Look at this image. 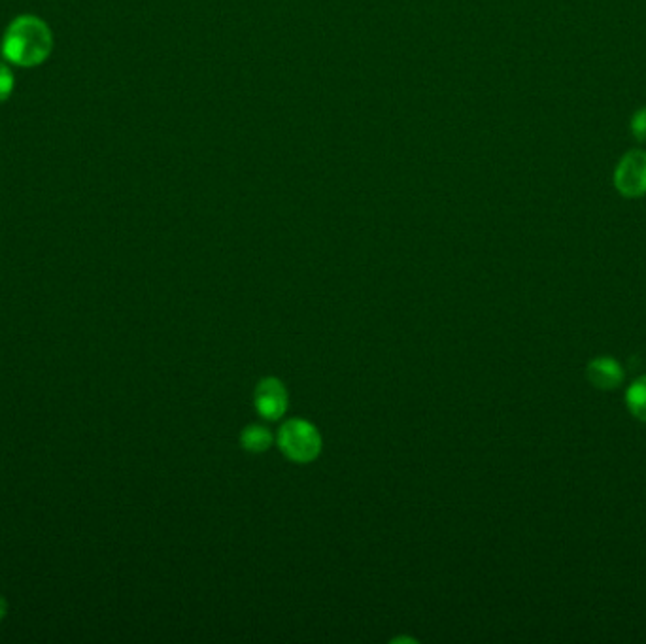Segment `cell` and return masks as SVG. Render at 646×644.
<instances>
[{"mask_svg":"<svg viewBox=\"0 0 646 644\" xmlns=\"http://www.w3.org/2000/svg\"><path fill=\"white\" fill-rule=\"evenodd\" d=\"M53 50L50 25L36 16H19L2 36V57L16 67L42 65Z\"/></svg>","mask_w":646,"mask_h":644,"instance_id":"cell-1","label":"cell"},{"mask_svg":"<svg viewBox=\"0 0 646 644\" xmlns=\"http://www.w3.org/2000/svg\"><path fill=\"white\" fill-rule=\"evenodd\" d=\"M276 441L282 454L295 463L314 461L322 452L320 431L316 429V425L301 418H293L282 424Z\"/></svg>","mask_w":646,"mask_h":644,"instance_id":"cell-2","label":"cell"},{"mask_svg":"<svg viewBox=\"0 0 646 644\" xmlns=\"http://www.w3.org/2000/svg\"><path fill=\"white\" fill-rule=\"evenodd\" d=\"M614 186L628 197L639 199L646 195V152H628L614 170Z\"/></svg>","mask_w":646,"mask_h":644,"instance_id":"cell-3","label":"cell"},{"mask_svg":"<svg viewBox=\"0 0 646 644\" xmlns=\"http://www.w3.org/2000/svg\"><path fill=\"white\" fill-rule=\"evenodd\" d=\"M255 408L265 420H280L288 408V390L278 378H265L255 390Z\"/></svg>","mask_w":646,"mask_h":644,"instance_id":"cell-4","label":"cell"},{"mask_svg":"<svg viewBox=\"0 0 646 644\" xmlns=\"http://www.w3.org/2000/svg\"><path fill=\"white\" fill-rule=\"evenodd\" d=\"M586 378L597 390L612 391L622 386L624 369L611 356L595 357L586 367Z\"/></svg>","mask_w":646,"mask_h":644,"instance_id":"cell-5","label":"cell"},{"mask_svg":"<svg viewBox=\"0 0 646 644\" xmlns=\"http://www.w3.org/2000/svg\"><path fill=\"white\" fill-rule=\"evenodd\" d=\"M240 442H242L244 450H248L252 454H261V452H267L271 448L272 433L269 431V427H265V425H248L242 431Z\"/></svg>","mask_w":646,"mask_h":644,"instance_id":"cell-6","label":"cell"},{"mask_svg":"<svg viewBox=\"0 0 646 644\" xmlns=\"http://www.w3.org/2000/svg\"><path fill=\"white\" fill-rule=\"evenodd\" d=\"M626 405L633 418L646 424V376L637 378L626 391Z\"/></svg>","mask_w":646,"mask_h":644,"instance_id":"cell-7","label":"cell"},{"mask_svg":"<svg viewBox=\"0 0 646 644\" xmlns=\"http://www.w3.org/2000/svg\"><path fill=\"white\" fill-rule=\"evenodd\" d=\"M14 87H16V80L12 70L8 65L0 63V102L8 101L12 97Z\"/></svg>","mask_w":646,"mask_h":644,"instance_id":"cell-8","label":"cell"},{"mask_svg":"<svg viewBox=\"0 0 646 644\" xmlns=\"http://www.w3.org/2000/svg\"><path fill=\"white\" fill-rule=\"evenodd\" d=\"M631 133L639 140L645 142L646 140V106L639 108L633 118H631Z\"/></svg>","mask_w":646,"mask_h":644,"instance_id":"cell-9","label":"cell"},{"mask_svg":"<svg viewBox=\"0 0 646 644\" xmlns=\"http://www.w3.org/2000/svg\"><path fill=\"white\" fill-rule=\"evenodd\" d=\"M6 612H8V603H6V599L0 595V620L6 616Z\"/></svg>","mask_w":646,"mask_h":644,"instance_id":"cell-10","label":"cell"}]
</instances>
